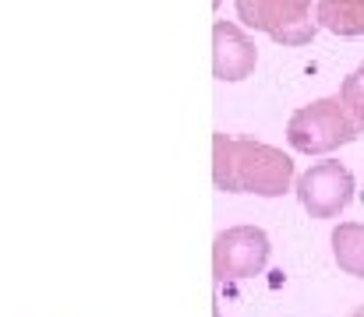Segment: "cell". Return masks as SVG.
<instances>
[{
	"mask_svg": "<svg viewBox=\"0 0 364 317\" xmlns=\"http://www.w3.org/2000/svg\"><path fill=\"white\" fill-rule=\"evenodd\" d=\"M213 180L227 194H258L279 198L294 184V162L287 152L251 141L213 134Z\"/></svg>",
	"mask_w": 364,
	"mask_h": 317,
	"instance_id": "obj_1",
	"label": "cell"
},
{
	"mask_svg": "<svg viewBox=\"0 0 364 317\" xmlns=\"http://www.w3.org/2000/svg\"><path fill=\"white\" fill-rule=\"evenodd\" d=\"M361 134V123L354 120V113L340 96L318 99L311 106H301L290 123H287V141L290 148L304 152V155H326L336 152L343 145H350Z\"/></svg>",
	"mask_w": 364,
	"mask_h": 317,
	"instance_id": "obj_2",
	"label": "cell"
},
{
	"mask_svg": "<svg viewBox=\"0 0 364 317\" xmlns=\"http://www.w3.org/2000/svg\"><path fill=\"white\" fill-rule=\"evenodd\" d=\"M237 18L279 46H308L322 28L311 21V0H237Z\"/></svg>",
	"mask_w": 364,
	"mask_h": 317,
	"instance_id": "obj_3",
	"label": "cell"
},
{
	"mask_svg": "<svg viewBox=\"0 0 364 317\" xmlns=\"http://www.w3.org/2000/svg\"><path fill=\"white\" fill-rule=\"evenodd\" d=\"M269 236L258 226H234L223 229L213 243V275L216 282H237L251 279L269 265Z\"/></svg>",
	"mask_w": 364,
	"mask_h": 317,
	"instance_id": "obj_4",
	"label": "cell"
},
{
	"mask_svg": "<svg viewBox=\"0 0 364 317\" xmlns=\"http://www.w3.org/2000/svg\"><path fill=\"white\" fill-rule=\"evenodd\" d=\"M297 198L311 218H336L354 201V177L343 162L326 159L297 177Z\"/></svg>",
	"mask_w": 364,
	"mask_h": 317,
	"instance_id": "obj_5",
	"label": "cell"
},
{
	"mask_svg": "<svg viewBox=\"0 0 364 317\" xmlns=\"http://www.w3.org/2000/svg\"><path fill=\"white\" fill-rule=\"evenodd\" d=\"M258 64V46L237 21L213 25V74L216 82H244Z\"/></svg>",
	"mask_w": 364,
	"mask_h": 317,
	"instance_id": "obj_6",
	"label": "cell"
},
{
	"mask_svg": "<svg viewBox=\"0 0 364 317\" xmlns=\"http://www.w3.org/2000/svg\"><path fill=\"white\" fill-rule=\"evenodd\" d=\"M315 21L333 35L358 39L364 35V0H318Z\"/></svg>",
	"mask_w": 364,
	"mask_h": 317,
	"instance_id": "obj_7",
	"label": "cell"
},
{
	"mask_svg": "<svg viewBox=\"0 0 364 317\" xmlns=\"http://www.w3.org/2000/svg\"><path fill=\"white\" fill-rule=\"evenodd\" d=\"M333 254H336V265L347 275L364 279V226L361 222H340L333 229Z\"/></svg>",
	"mask_w": 364,
	"mask_h": 317,
	"instance_id": "obj_8",
	"label": "cell"
},
{
	"mask_svg": "<svg viewBox=\"0 0 364 317\" xmlns=\"http://www.w3.org/2000/svg\"><path fill=\"white\" fill-rule=\"evenodd\" d=\"M340 99L347 103V109L354 113V120L361 123V130H364V64L358 71L347 74V82L340 85Z\"/></svg>",
	"mask_w": 364,
	"mask_h": 317,
	"instance_id": "obj_9",
	"label": "cell"
},
{
	"mask_svg": "<svg viewBox=\"0 0 364 317\" xmlns=\"http://www.w3.org/2000/svg\"><path fill=\"white\" fill-rule=\"evenodd\" d=\"M350 317H364V307H358V311H354V314H350Z\"/></svg>",
	"mask_w": 364,
	"mask_h": 317,
	"instance_id": "obj_10",
	"label": "cell"
}]
</instances>
